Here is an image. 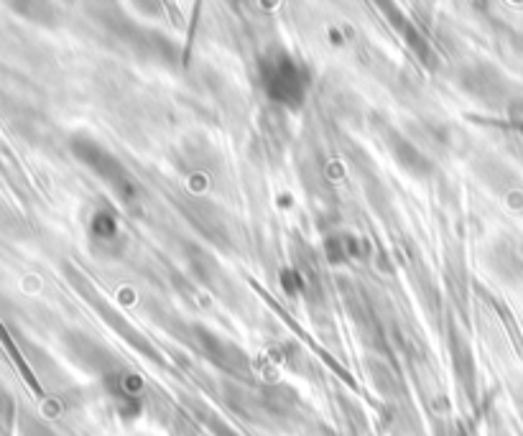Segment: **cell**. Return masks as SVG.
<instances>
[{"label":"cell","mask_w":523,"mask_h":436,"mask_svg":"<svg viewBox=\"0 0 523 436\" xmlns=\"http://www.w3.org/2000/svg\"><path fill=\"white\" fill-rule=\"evenodd\" d=\"M261 82L273 102L286 108H299L307 97L309 77L302 62H296L289 51H273L261 62Z\"/></svg>","instance_id":"1"},{"label":"cell","mask_w":523,"mask_h":436,"mask_svg":"<svg viewBox=\"0 0 523 436\" xmlns=\"http://www.w3.org/2000/svg\"><path fill=\"white\" fill-rule=\"evenodd\" d=\"M77 156H80V159L85 161L123 202L136 204L138 199H141V189H138L136 179H133L126 171V166L120 164L113 153L105 151L103 146H97V143L92 141H82L80 146H77Z\"/></svg>","instance_id":"2"},{"label":"cell","mask_w":523,"mask_h":436,"mask_svg":"<svg viewBox=\"0 0 523 436\" xmlns=\"http://www.w3.org/2000/svg\"><path fill=\"white\" fill-rule=\"evenodd\" d=\"M92 235L105 240V243H115L120 238V227L113 212H97L92 220Z\"/></svg>","instance_id":"3"},{"label":"cell","mask_w":523,"mask_h":436,"mask_svg":"<svg viewBox=\"0 0 523 436\" xmlns=\"http://www.w3.org/2000/svg\"><path fill=\"white\" fill-rule=\"evenodd\" d=\"M220 436H235L230 429H220Z\"/></svg>","instance_id":"4"}]
</instances>
